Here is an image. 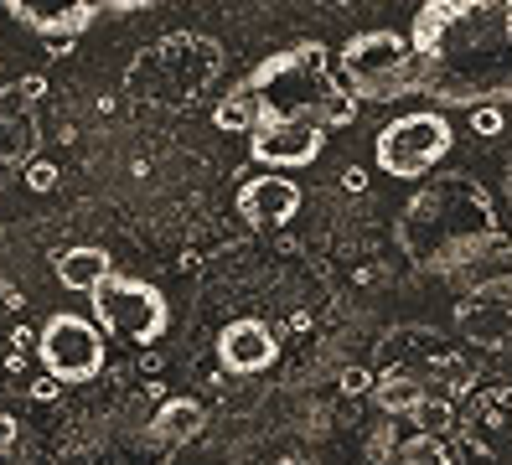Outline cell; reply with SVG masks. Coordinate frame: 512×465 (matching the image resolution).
Wrapping results in <instances>:
<instances>
[{
  "instance_id": "6da1fadb",
  "label": "cell",
  "mask_w": 512,
  "mask_h": 465,
  "mask_svg": "<svg viewBox=\"0 0 512 465\" xmlns=\"http://www.w3.org/2000/svg\"><path fill=\"white\" fill-rule=\"evenodd\" d=\"M419 93L445 109H502L512 99V0H430L409 21Z\"/></svg>"
},
{
  "instance_id": "7a4b0ae2",
  "label": "cell",
  "mask_w": 512,
  "mask_h": 465,
  "mask_svg": "<svg viewBox=\"0 0 512 465\" xmlns=\"http://www.w3.org/2000/svg\"><path fill=\"white\" fill-rule=\"evenodd\" d=\"M497 243L492 202L466 176H440L419 192L399 217V248L425 274H456L471 269Z\"/></svg>"
},
{
  "instance_id": "3957f363",
  "label": "cell",
  "mask_w": 512,
  "mask_h": 465,
  "mask_svg": "<svg viewBox=\"0 0 512 465\" xmlns=\"http://www.w3.org/2000/svg\"><path fill=\"white\" fill-rule=\"evenodd\" d=\"M244 88L254 93L259 119L321 124V130H337V124L357 119V99L337 78V62H331L321 42H295L285 52H269L244 78Z\"/></svg>"
},
{
  "instance_id": "277c9868",
  "label": "cell",
  "mask_w": 512,
  "mask_h": 465,
  "mask_svg": "<svg viewBox=\"0 0 512 465\" xmlns=\"http://www.w3.org/2000/svg\"><path fill=\"white\" fill-rule=\"evenodd\" d=\"M337 78L357 104H394L419 93V57L409 31H357L337 57Z\"/></svg>"
},
{
  "instance_id": "5b68a950",
  "label": "cell",
  "mask_w": 512,
  "mask_h": 465,
  "mask_svg": "<svg viewBox=\"0 0 512 465\" xmlns=\"http://www.w3.org/2000/svg\"><path fill=\"white\" fill-rule=\"evenodd\" d=\"M88 310H94V326L114 341H130V347H156V341L171 331V305L156 285L130 274H109L104 285L88 295Z\"/></svg>"
},
{
  "instance_id": "8992f818",
  "label": "cell",
  "mask_w": 512,
  "mask_h": 465,
  "mask_svg": "<svg viewBox=\"0 0 512 465\" xmlns=\"http://www.w3.org/2000/svg\"><path fill=\"white\" fill-rule=\"evenodd\" d=\"M450 140L456 135H450V119L440 109H414V114H399L394 124L378 130L373 161L394 181H419L450 155Z\"/></svg>"
},
{
  "instance_id": "52a82bcc",
  "label": "cell",
  "mask_w": 512,
  "mask_h": 465,
  "mask_svg": "<svg viewBox=\"0 0 512 465\" xmlns=\"http://www.w3.org/2000/svg\"><path fill=\"white\" fill-rule=\"evenodd\" d=\"M37 357L47 367L52 383H94L104 372L109 357V336L94 326V316H78V310H57L37 336Z\"/></svg>"
},
{
  "instance_id": "ba28073f",
  "label": "cell",
  "mask_w": 512,
  "mask_h": 465,
  "mask_svg": "<svg viewBox=\"0 0 512 465\" xmlns=\"http://www.w3.org/2000/svg\"><path fill=\"white\" fill-rule=\"evenodd\" d=\"M326 150V130L321 124H290V119H259L249 135V155L259 166L280 171V166H311Z\"/></svg>"
},
{
  "instance_id": "9c48e42d",
  "label": "cell",
  "mask_w": 512,
  "mask_h": 465,
  "mask_svg": "<svg viewBox=\"0 0 512 465\" xmlns=\"http://www.w3.org/2000/svg\"><path fill=\"white\" fill-rule=\"evenodd\" d=\"M300 212V186L280 171H264V176H249L238 186V217L249 228L269 233V228H285L290 217Z\"/></svg>"
},
{
  "instance_id": "30bf717a",
  "label": "cell",
  "mask_w": 512,
  "mask_h": 465,
  "mask_svg": "<svg viewBox=\"0 0 512 465\" xmlns=\"http://www.w3.org/2000/svg\"><path fill=\"white\" fill-rule=\"evenodd\" d=\"M275 357H280L275 331H269L264 321H254V316L228 321V326L218 331V362H223L228 372H238V378H254V372H264Z\"/></svg>"
},
{
  "instance_id": "8fae6325",
  "label": "cell",
  "mask_w": 512,
  "mask_h": 465,
  "mask_svg": "<svg viewBox=\"0 0 512 465\" xmlns=\"http://www.w3.org/2000/svg\"><path fill=\"white\" fill-rule=\"evenodd\" d=\"M456 331L481 352H507L512 347V295H502L497 285L487 295H476L456 310Z\"/></svg>"
},
{
  "instance_id": "7c38bea8",
  "label": "cell",
  "mask_w": 512,
  "mask_h": 465,
  "mask_svg": "<svg viewBox=\"0 0 512 465\" xmlns=\"http://www.w3.org/2000/svg\"><path fill=\"white\" fill-rule=\"evenodd\" d=\"M109 6L99 0H68V6H37V0H6V16H16L26 31H37V37H78L88 31Z\"/></svg>"
},
{
  "instance_id": "4fadbf2b",
  "label": "cell",
  "mask_w": 512,
  "mask_h": 465,
  "mask_svg": "<svg viewBox=\"0 0 512 465\" xmlns=\"http://www.w3.org/2000/svg\"><path fill=\"white\" fill-rule=\"evenodd\" d=\"M52 274H57V285H63V290L94 295L104 279L114 274V259L104 254V248L83 243V248H68V254H57V259H52Z\"/></svg>"
},
{
  "instance_id": "5bb4252c",
  "label": "cell",
  "mask_w": 512,
  "mask_h": 465,
  "mask_svg": "<svg viewBox=\"0 0 512 465\" xmlns=\"http://www.w3.org/2000/svg\"><path fill=\"white\" fill-rule=\"evenodd\" d=\"M425 383L414 378V372H383V378H373V403L383 414H414L419 403H425Z\"/></svg>"
},
{
  "instance_id": "9a60e30c",
  "label": "cell",
  "mask_w": 512,
  "mask_h": 465,
  "mask_svg": "<svg viewBox=\"0 0 512 465\" xmlns=\"http://www.w3.org/2000/svg\"><path fill=\"white\" fill-rule=\"evenodd\" d=\"M207 414H202V403L197 398H171L156 409V419H150V434L156 440H192V434H202Z\"/></svg>"
},
{
  "instance_id": "2e32d148",
  "label": "cell",
  "mask_w": 512,
  "mask_h": 465,
  "mask_svg": "<svg viewBox=\"0 0 512 465\" xmlns=\"http://www.w3.org/2000/svg\"><path fill=\"white\" fill-rule=\"evenodd\" d=\"M213 124L218 130H228V135H254V124H259V104H254V93L238 83L228 99L213 109Z\"/></svg>"
},
{
  "instance_id": "e0dca14e",
  "label": "cell",
  "mask_w": 512,
  "mask_h": 465,
  "mask_svg": "<svg viewBox=\"0 0 512 465\" xmlns=\"http://www.w3.org/2000/svg\"><path fill=\"white\" fill-rule=\"evenodd\" d=\"M394 465H456L445 450V440L435 434H409L404 445H394Z\"/></svg>"
},
{
  "instance_id": "ac0fdd59",
  "label": "cell",
  "mask_w": 512,
  "mask_h": 465,
  "mask_svg": "<svg viewBox=\"0 0 512 465\" xmlns=\"http://www.w3.org/2000/svg\"><path fill=\"white\" fill-rule=\"evenodd\" d=\"M414 424H419V434H435V440H445V434L450 429H456V409H450V398H425V403H419V409L409 414Z\"/></svg>"
},
{
  "instance_id": "d6986e66",
  "label": "cell",
  "mask_w": 512,
  "mask_h": 465,
  "mask_svg": "<svg viewBox=\"0 0 512 465\" xmlns=\"http://www.w3.org/2000/svg\"><path fill=\"white\" fill-rule=\"evenodd\" d=\"M21 181L32 186V192H52V186H57V166H52V161H42V155H37V161L26 166V176H21Z\"/></svg>"
},
{
  "instance_id": "ffe728a7",
  "label": "cell",
  "mask_w": 512,
  "mask_h": 465,
  "mask_svg": "<svg viewBox=\"0 0 512 465\" xmlns=\"http://www.w3.org/2000/svg\"><path fill=\"white\" fill-rule=\"evenodd\" d=\"M502 124H507L502 109H476V114H471V130H476V135H502Z\"/></svg>"
},
{
  "instance_id": "44dd1931",
  "label": "cell",
  "mask_w": 512,
  "mask_h": 465,
  "mask_svg": "<svg viewBox=\"0 0 512 465\" xmlns=\"http://www.w3.org/2000/svg\"><path fill=\"white\" fill-rule=\"evenodd\" d=\"M342 388H347V393H373V378H368L363 367H347V372H342Z\"/></svg>"
},
{
  "instance_id": "7402d4cb",
  "label": "cell",
  "mask_w": 512,
  "mask_h": 465,
  "mask_svg": "<svg viewBox=\"0 0 512 465\" xmlns=\"http://www.w3.org/2000/svg\"><path fill=\"white\" fill-rule=\"evenodd\" d=\"M16 434H21V429H16V419H11V414H0V455L16 450Z\"/></svg>"
},
{
  "instance_id": "603a6c76",
  "label": "cell",
  "mask_w": 512,
  "mask_h": 465,
  "mask_svg": "<svg viewBox=\"0 0 512 465\" xmlns=\"http://www.w3.org/2000/svg\"><path fill=\"white\" fill-rule=\"evenodd\" d=\"M16 93H21V99H42L47 83H42V78H21V83H16Z\"/></svg>"
},
{
  "instance_id": "cb8c5ba5",
  "label": "cell",
  "mask_w": 512,
  "mask_h": 465,
  "mask_svg": "<svg viewBox=\"0 0 512 465\" xmlns=\"http://www.w3.org/2000/svg\"><path fill=\"white\" fill-rule=\"evenodd\" d=\"M57 388H63V383H52V378H42V383L32 388V398H42V403H47V398H57Z\"/></svg>"
},
{
  "instance_id": "d4e9b609",
  "label": "cell",
  "mask_w": 512,
  "mask_h": 465,
  "mask_svg": "<svg viewBox=\"0 0 512 465\" xmlns=\"http://www.w3.org/2000/svg\"><path fill=\"white\" fill-rule=\"evenodd\" d=\"M280 465H311V460H300V455H290V460H280Z\"/></svg>"
}]
</instances>
